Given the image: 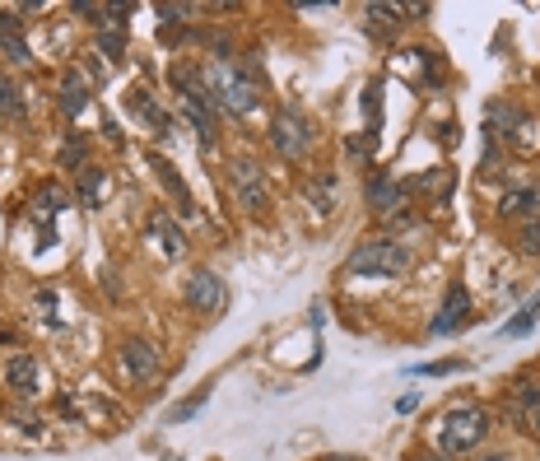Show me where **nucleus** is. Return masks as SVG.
I'll return each instance as SVG.
<instances>
[{"instance_id": "nucleus-17", "label": "nucleus", "mask_w": 540, "mask_h": 461, "mask_svg": "<svg viewBox=\"0 0 540 461\" xmlns=\"http://www.w3.org/2000/svg\"><path fill=\"white\" fill-rule=\"evenodd\" d=\"M135 112H140V117H145V122L154 126V131H159V136H173V117H168V112H163V108H154L149 98H140V94H135Z\"/></svg>"}, {"instance_id": "nucleus-27", "label": "nucleus", "mask_w": 540, "mask_h": 461, "mask_svg": "<svg viewBox=\"0 0 540 461\" xmlns=\"http://www.w3.org/2000/svg\"><path fill=\"white\" fill-rule=\"evenodd\" d=\"M457 368H466L461 359H447V364H429V368H415V373H424V378H443V373H457Z\"/></svg>"}, {"instance_id": "nucleus-22", "label": "nucleus", "mask_w": 540, "mask_h": 461, "mask_svg": "<svg viewBox=\"0 0 540 461\" xmlns=\"http://www.w3.org/2000/svg\"><path fill=\"white\" fill-rule=\"evenodd\" d=\"M98 196H103V168H89V177L80 182V201L98 205Z\"/></svg>"}, {"instance_id": "nucleus-21", "label": "nucleus", "mask_w": 540, "mask_h": 461, "mask_svg": "<svg viewBox=\"0 0 540 461\" xmlns=\"http://www.w3.org/2000/svg\"><path fill=\"white\" fill-rule=\"evenodd\" d=\"M205 401H210V396H205V392H196V396H191V401H182V406H173V415H168V420H173V424H182V420H196V415H201V410H205Z\"/></svg>"}, {"instance_id": "nucleus-31", "label": "nucleus", "mask_w": 540, "mask_h": 461, "mask_svg": "<svg viewBox=\"0 0 540 461\" xmlns=\"http://www.w3.org/2000/svg\"><path fill=\"white\" fill-rule=\"evenodd\" d=\"M415 461H452V457H443V452H419Z\"/></svg>"}, {"instance_id": "nucleus-19", "label": "nucleus", "mask_w": 540, "mask_h": 461, "mask_svg": "<svg viewBox=\"0 0 540 461\" xmlns=\"http://www.w3.org/2000/svg\"><path fill=\"white\" fill-rule=\"evenodd\" d=\"M98 47L108 52V61H122L126 56V33L122 28H103V33H98Z\"/></svg>"}, {"instance_id": "nucleus-4", "label": "nucleus", "mask_w": 540, "mask_h": 461, "mask_svg": "<svg viewBox=\"0 0 540 461\" xmlns=\"http://www.w3.org/2000/svg\"><path fill=\"white\" fill-rule=\"evenodd\" d=\"M312 122L303 117L298 108H280L270 117V150L280 154V159H303L312 150Z\"/></svg>"}, {"instance_id": "nucleus-13", "label": "nucleus", "mask_w": 540, "mask_h": 461, "mask_svg": "<svg viewBox=\"0 0 540 461\" xmlns=\"http://www.w3.org/2000/svg\"><path fill=\"white\" fill-rule=\"evenodd\" d=\"M149 238H159V243H163V257H173V261L187 252V233L177 229V224L163 215V210H159V215H149Z\"/></svg>"}, {"instance_id": "nucleus-32", "label": "nucleus", "mask_w": 540, "mask_h": 461, "mask_svg": "<svg viewBox=\"0 0 540 461\" xmlns=\"http://www.w3.org/2000/svg\"><path fill=\"white\" fill-rule=\"evenodd\" d=\"M475 461H513L508 452H485V457H475Z\"/></svg>"}, {"instance_id": "nucleus-11", "label": "nucleus", "mask_w": 540, "mask_h": 461, "mask_svg": "<svg viewBox=\"0 0 540 461\" xmlns=\"http://www.w3.org/2000/svg\"><path fill=\"white\" fill-rule=\"evenodd\" d=\"M499 215L503 219H522V224L540 219V187H513V191H503Z\"/></svg>"}, {"instance_id": "nucleus-33", "label": "nucleus", "mask_w": 540, "mask_h": 461, "mask_svg": "<svg viewBox=\"0 0 540 461\" xmlns=\"http://www.w3.org/2000/svg\"><path fill=\"white\" fill-rule=\"evenodd\" d=\"M322 461H354V457H322Z\"/></svg>"}, {"instance_id": "nucleus-14", "label": "nucleus", "mask_w": 540, "mask_h": 461, "mask_svg": "<svg viewBox=\"0 0 540 461\" xmlns=\"http://www.w3.org/2000/svg\"><path fill=\"white\" fill-rule=\"evenodd\" d=\"M536 322H540V294H536V299L522 303V308H517V317H513L508 326H499V336H508V340H513V336H527V331H531Z\"/></svg>"}, {"instance_id": "nucleus-15", "label": "nucleus", "mask_w": 540, "mask_h": 461, "mask_svg": "<svg viewBox=\"0 0 540 461\" xmlns=\"http://www.w3.org/2000/svg\"><path fill=\"white\" fill-rule=\"evenodd\" d=\"M308 196L317 201V215H331V210H336V177L322 173V177H317V182L308 187Z\"/></svg>"}, {"instance_id": "nucleus-7", "label": "nucleus", "mask_w": 540, "mask_h": 461, "mask_svg": "<svg viewBox=\"0 0 540 461\" xmlns=\"http://www.w3.org/2000/svg\"><path fill=\"white\" fill-rule=\"evenodd\" d=\"M117 364H122V373H126L131 382H149L154 373H159V350H154L149 340L131 336V340H122V350H117Z\"/></svg>"}, {"instance_id": "nucleus-10", "label": "nucleus", "mask_w": 540, "mask_h": 461, "mask_svg": "<svg viewBox=\"0 0 540 461\" xmlns=\"http://www.w3.org/2000/svg\"><path fill=\"white\" fill-rule=\"evenodd\" d=\"M405 196H410V191H405L396 177H387V173L368 177V205H373L378 215H396V210L405 205Z\"/></svg>"}, {"instance_id": "nucleus-23", "label": "nucleus", "mask_w": 540, "mask_h": 461, "mask_svg": "<svg viewBox=\"0 0 540 461\" xmlns=\"http://www.w3.org/2000/svg\"><path fill=\"white\" fill-rule=\"evenodd\" d=\"M517 247H522L527 257H540V219L522 224V233H517Z\"/></svg>"}, {"instance_id": "nucleus-29", "label": "nucleus", "mask_w": 540, "mask_h": 461, "mask_svg": "<svg viewBox=\"0 0 540 461\" xmlns=\"http://www.w3.org/2000/svg\"><path fill=\"white\" fill-rule=\"evenodd\" d=\"M517 424H522L527 434H536V438H540V406H531V410H527V415H522V420H517Z\"/></svg>"}, {"instance_id": "nucleus-6", "label": "nucleus", "mask_w": 540, "mask_h": 461, "mask_svg": "<svg viewBox=\"0 0 540 461\" xmlns=\"http://www.w3.org/2000/svg\"><path fill=\"white\" fill-rule=\"evenodd\" d=\"M466 322H471V289L452 285L443 294V308H438V317L429 322V336H452V331H461Z\"/></svg>"}, {"instance_id": "nucleus-26", "label": "nucleus", "mask_w": 540, "mask_h": 461, "mask_svg": "<svg viewBox=\"0 0 540 461\" xmlns=\"http://www.w3.org/2000/svg\"><path fill=\"white\" fill-rule=\"evenodd\" d=\"M0 47L10 52L14 66H28V61H33V52H28V42H24V38H10V42H0Z\"/></svg>"}, {"instance_id": "nucleus-25", "label": "nucleus", "mask_w": 540, "mask_h": 461, "mask_svg": "<svg viewBox=\"0 0 540 461\" xmlns=\"http://www.w3.org/2000/svg\"><path fill=\"white\" fill-rule=\"evenodd\" d=\"M10 38H24V19L14 10H0V42H10Z\"/></svg>"}, {"instance_id": "nucleus-16", "label": "nucleus", "mask_w": 540, "mask_h": 461, "mask_svg": "<svg viewBox=\"0 0 540 461\" xmlns=\"http://www.w3.org/2000/svg\"><path fill=\"white\" fill-rule=\"evenodd\" d=\"M364 14H368V24L382 28V33H392V28H401V24H405V19H401L405 5H368Z\"/></svg>"}, {"instance_id": "nucleus-8", "label": "nucleus", "mask_w": 540, "mask_h": 461, "mask_svg": "<svg viewBox=\"0 0 540 461\" xmlns=\"http://www.w3.org/2000/svg\"><path fill=\"white\" fill-rule=\"evenodd\" d=\"M187 303L196 312H210V317H215V312H224V303H229V285H224L215 271H196L187 280Z\"/></svg>"}, {"instance_id": "nucleus-30", "label": "nucleus", "mask_w": 540, "mask_h": 461, "mask_svg": "<svg viewBox=\"0 0 540 461\" xmlns=\"http://www.w3.org/2000/svg\"><path fill=\"white\" fill-rule=\"evenodd\" d=\"M415 406H419V392H410V396H401V401H396V410H401V415H410Z\"/></svg>"}, {"instance_id": "nucleus-3", "label": "nucleus", "mask_w": 540, "mask_h": 461, "mask_svg": "<svg viewBox=\"0 0 540 461\" xmlns=\"http://www.w3.org/2000/svg\"><path fill=\"white\" fill-rule=\"evenodd\" d=\"M410 271V247L396 238H368L345 257V275H373V280H392Z\"/></svg>"}, {"instance_id": "nucleus-2", "label": "nucleus", "mask_w": 540, "mask_h": 461, "mask_svg": "<svg viewBox=\"0 0 540 461\" xmlns=\"http://www.w3.org/2000/svg\"><path fill=\"white\" fill-rule=\"evenodd\" d=\"M489 429H494L489 410L475 406V401H461V406H452L443 415V424H438V452L452 457V461L466 457V452H475L480 443H485Z\"/></svg>"}, {"instance_id": "nucleus-1", "label": "nucleus", "mask_w": 540, "mask_h": 461, "mask_svg": "<svg viewBox=\"0 0 540 461\" xmlns=\"http://www.w3.org/2000/svg\"><path fill=\"white\" fill-rule=\"evenodd\" d=\"M205 84H210L215 112H224V117H247L252 108H261V80L238 61H210Z\"/></svg>"}, {"instance_id": "nucleus-9", "label": "nucleus", "mask_w": 540, "mask_h": 461, "mask_svg": "<svg viewBox=\"0 0 540 461\" xmlns=\"http://www.w3.org/2000/svg\"><path fill=\"white\" fill-rule=\"evenodd\" d=\"M5 387H10L14 396H38V359H33V354H10V359H5Z\"/></svg>"}, {"instance_id": "nucleus-5", "label": "nucleus", "mask_w": 540, "mask_h": 461, "mask_svg": "<svg viewBox=\"0 0 540 461\" xmlns=\"http://www.w3.org/2000/svg\"><path fill=\"white\" fill-rule=\"evenodd\" d=\"M229 182H233V196H238L243 210H261V205H266L270 187H266V173H261L257 159H233L229 163Z\"/></svg>"}, {"instance_id": "nucleus-28", "label": "nucleus", "mask_w": 540, "mask_h": 461, "mask_svg": "<svg viewBox=\"0 0 540 461\" xmlns=\"http://www.w3.org/2000/svg\"><path fill=\"white\" fill-rule=\"evenodd\" d=\"M80 159H84V145H80V136H70L66 150H61V163H80Z\"/></svg>"}, {"instance_id": "nucleus-12", "label": "nucleus", "mask_w": 540, "mask_h": 461, "mask_svg": "<svg viewBox=\"0 0 540 461\" xmlns=\"http://www.w3.org/2000/svg\"><path fill=\"white\" fill-rule=\"evenodd\" d=\"M61 112H66L70 122H80L84 112H89V84H84L80 70H66V80H61Z\"/></svg>"}, {"instance_id": "nucleus-24", "label": "nucleus", "mask_w": 540, "mask_h": 461, "mask_svg": "<svg viewBox=\"0 0 540 461\" xmlns=\"http://www.w3.org/2000/svg\"><path fill=\"white\" fill-rule=\"evenodd\" d=\"M191 14H196L191 5H159V24L163 28H177V24H187Z\"/></svg>"}, {"instance_id": "nucleus-18", "label": "nucleus", "mask_w": 540, "mask_h": 461, "mask_svg": "<svg viewBox=\"0 0 540 461\" xmlns=\"http://www.w3.org/2000/svg\"><path fill=\"white\" fill-rule=\"evenodd\" d=\"M154 168H159V177H163V187L173 191V201L182 205V210H187L191 215V196H187V187H182V177L173 173V163H163V159H154Z\"/></svg>"}, {"instance_id": "nucleus-20", "label": "nucleus", "mask_w": 540, "mask_h": 461, "mask_svg": "<svg viewBox=\"0 0 540 461\" xmlns=\"http://www.w3.org/2000/svg\"><path fill=\"white\" fill-rule=\"evenodd\" d=\"M0 112H10V117H24V98H19V89H14L5 75H0Z\"/></svg>"}]
</instances>
